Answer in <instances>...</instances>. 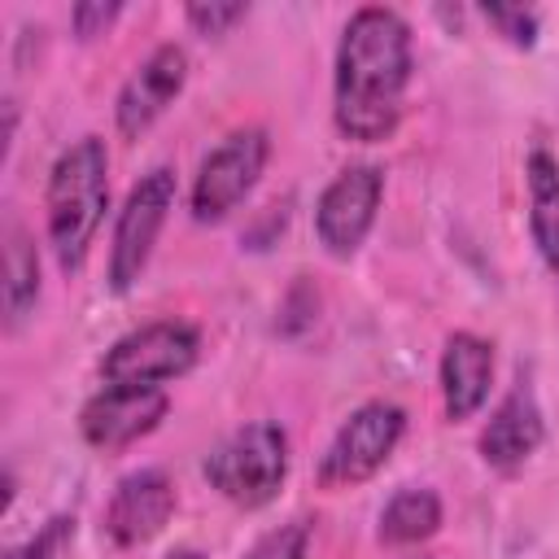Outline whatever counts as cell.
Returning a JSON list of instances; mask_svg holds the SVG:
<instances>
[{
    "label": "cell",
    "instance_id": "9c48e42d",
    "mask_svg": "<svg viewBox=\"0 0 559 559\" xmlns=\"http://www.w3.org/2000/svg\"><path fill=\"white\" fill-rule=\"evenodd\" d=\"M170 411L166 389L153 384H105L79 411V432L92 450H127L148 437Z\"/></svg>",
    "mask_w": 559,
    "mask_h": 559
},
{
    "label": "cell",
    "instance_id": "ba28073f",
    "mask_svg": "<svg viewBox=\"0 0 559 559\" xmlns=\"http://www.w3.org/2000/svg\"><path fill=\"white\" fill-rule=\"evenodd\" d=\"M380 197H384V170L380 166L358 162V166L336 170V179L319 192V205H314V236H319V245L332 258L358 253V245L367 240V231L376 223Z\"/></svg>",
    "mask_w": 559,
    "mask_h": 559
},
{
    "label": "cell",
    "instance_id": "7c38bea8",
    "mask_svg": "<svg viewBox=\"0 0 559 559\" xmlns=\"http://www.w3.org/2000/svg\"><path fill=\"white\" fill-rule=\"evenodd\" d=\"M542 437H546L542 406H537L533 389L520 380V384L498 402V411L489 415V424H485V432H480V459H485L493 472L511 476V472H520V467L537 454Z\"/></svg>",
    "mask_w": 559,
    "mask_h": 559
},
{
    "label": "cell",
    "instance_id": "8992f818",
    "mask_svg": "<svg viewBox=\"0 0 559 559\" xmlns=\"http://www.w3.org/2000/svg\"><path fill=\"white\" fill-rule=\"evenodd\" d=\"M266 157H271V140L262 127H240L227 140H218L197 166L192 197H188L192 218L197 223H223L258 188Z\"/></svg>",
    "mask_w": 559,
    "mask_h": 559
},
{
    "label": "cell",
    "instance_id": "ffe728a7",
    "mask_svg": "<svg viewBox=\"0 0 559 559\" xmlns=\"http://www.w3.org/2000/svg\"><path fill=\"white\" fill-rule=\"evenodd\" d=\"M485 17L511 39V44H520V48H528L533 44V35H537V17L528 13V9H511V4H489L485 9Z\"/></svg>",
    "mask_w": 559,
    "mask_h": 559
},
{
    "label": "cell",
    "instance_id": "8fae6325",
    "mask_svg": "<svg viewBox=\"0 0 559 559\" xmlns=\"http://www.w3.org/2000/svg\"><path fill=\"white\" fill-rule=\"evenodd\" d=\"M175 515V480L162 467H140L118 480V489L105 502V533L114 546L135 550L153 542L166 520Z\"/></svg>",
    "mask_w": 559,
    "mask_h": 559
},
{
    "label": "cell",
    "instance_id": "44dd1931",
    "mask_svg": "<svg viewBox=\"0 0 559 559\" xmlns=\"http://www.w3.org/2000/svg\"><path fill=\"white\" fill-rule=\"evenodd\" d=\"M122 13V4H74L70 22H74V35L79 39H96L109 31V22Z\"/></svg>",
    "mask_w": 559,
    "mask_h": 559
},
{
    "label": "cell",
    "instance_id": "e0dca14e",
    "mask_svg": "<svg viewBox=\"0 0 559 559\" xmlns=\"http://www.w3.org/2000/svg\"><path fill=\"white\" fill-rule=\"evenodd\" d=\"M306 546H310V520H288V524H275L266 528L249 550L245 559H306Z\"/></svg>",
    "mask_w": 559,
    "mask_h": 559
},
{
    "label": "cell",
    "instance_id": "d6986e66",
    "mask_svg": "<svg viewBox=\"0 0 559 559\" xmlns=\"http://www.w3.org/2000/svg\"><path fill=\"white\" fill-rule=\"evenodd\" d=\"M245 13H249V4H214V0H210V4H188V9H183V17H188L201 35H227Z\"/></svg>",
    "mask_w": 559,
    "mask_h": 559
},
{
    "label": "cell",
    "instance_id": "52a82bcc",
    "mask_svg": "<svg viewBox=\"0 0 559 559\" xmlns=\"http://www.w3.org/2000/svg\"><path fill=\"white\" fill-rule=\"evenodd\" d=\"M170 205H175V170L170 166H153L148 175H140L131 183V192L118 210V223H114V240H109V288L114 293H127L144 275Z\"/></svg>",
    "mask_w": 559,
    "mask_h": 559
},
{
    "label": "cell",
    "instance_id": "2e32d148",
    "mask_svg": "<svg viewBox=\"0 0 559 559\" xmlns=\"http://www.w3.org/2000/svg\"><path fill=\"white\" fill-rule=\"evenodd\" d=\"M4 236H9V245H4V314H9V328H17L39 297V258H35L31 236L17 223H9Z\"/></svg>",
    "mask_w": 559,
    "mask_h": 559
},
{
    "label": "cell",
    "instance_id": "4fadbf2b",
    "mask_svg": "<svg viewBox=\"0 0 559 559\" xmlns=\"http://www.w3.org/2000/svg\"><path fill=\"white\" fill-rule=\"evenodd\" d=\"M489 384H493V345L480 341L476 332H454L441 349V402H445V415L459 424V419H472L485 397H489Z\"/></svg>",
    "mask_w": 559,
    "mask_h": 559
},
{
    "label": "cell",
    "instance_id": "3957f363",
    "mask_svg": "<svg viewBox=\"0 0 559 559\" xmlns=\"http://www.w3.org/2000/svg\"><path fill=\"white\" fill-rule=\"evenodd\" d=\"M201 472H205L210 489H218L231 507L258 511L288 480V437H284L280 424L253 419V424L236 428L231 437H223L205 454Z\"/></svg>",
    "mask_w": 559,
    "mask_h": 559
},
{
    "label": "cell",
    "instance_id": "7a4b0ae2",
    "mask_svg": "<svg viewBox=\"0 0 559 559\" xmlns=\"http://www.w3.org/2000/svg\"><path fill=\"white\" fill-rule=\"evenodd\" d=\"M109 205V153L100 135H83L48 170V240L61 271H79Z\"/></svg>",
    "mask_w": 559,
    "mask_h": 559
},
{
    "label": "cell",
    "instance_id": "ac0fdd59",
    "mask_svg": "<svg viewBox=\"0 0 559 559\" xmlns=\"http://www.w3.org/2000/svg\"><path fill=\"white\" fill-rule=\"evenodd\" d=\"M74 546V515H52L26 546H13L4 559H66Z\"/></svg>",
    "mask_w": 559,
    "mask_h": 559
},
{
    "label": "cell",
    "instance_id": "6da1fadb",
    "mask_svg": "<svg viewBox=\"0 0 559 559\" xmlns=\"http://www.w3.org/2000/svg\"><path fill=\"white\" fill-rule=\"evenodd\" d=\"M411 87V26L397 9H358L336 44L332 74V118L354 144H380L402 122V100Z\"/></svg>",
    "mask_w": 559,
    "mask_h": 559
},
{
    "label": "cell",
    "instance_id": "30bf717a",
    "mask_svg": "<svg viewBox=\"0 0 559 559\" xmlns=\"http://www.w3.org/2000/svg\"><path fill=\"white\" fill-rule=\"evenodd\" d=\"M188 83V52L179 44H157L122 83L118 105H114V122L127 140H140L183 92Z\"/></svg>",
    "mask_w": 559,
    "mask_h": 559
},
{
    "label": "cell",
    "instance_id": "7402d4cb",
    "mask_svg": "<svg viewBox=\"0 0 559 559\" xmlns=\"http://www.w3.org/2000/svg\"><path fill=\"white\" fill-rule=\"evenodd\" d=\"M166 559H205V555H201V550H192V546H179V550H170Z\"/></svg>",
    "mask_w": 559,
    "mask_h": 559
},
{
    "label": "cell",
    "instance_id": "9a60e30c",
    "mask_svg": "<svg viewBox=\"0 0 559 559\" xmlns=\"http://www.w3.org/2000/svg\"><path fill=\"white\" fill-rule=\"evenodd\" d=\"M437 528H441V498L428 485H406L384 502L376 533L384 546H415L428 542Z\"/></svg>",
    "mask_w": 559,
    "mask_h": 559
},
{
    "label": "cell",
    "instance_id": "277c9868",
    "mask_svg": "<svg viewBox=\"0 0 559 559\" xmlns=\"http://www.w3.org/2000/svg\"><path fill=\"white\" fill-rule=\"evenodd\" d=\"M402 432H406V411L397 402H384V397L362 402L358 411H349V419L328 441V450L319 459V485L354 489V485L371 480L397 450Z\"/></svg>",
    "mask_w": 559,
    "mask_h": 559
},
{
    "label": "cell",
    "instance_id": "5bb4252c",
    "mask_svg": "<svg viewBox=\"0 0 559 559\" xmlns=\"http://www.w3.org/2000/svg\"><path fill=\"white\" fill-rule=\"evenodd\" d=\"M528 179V231L533 245L542 253V262L550 266V275L559 280V162L542 148L528 153L524 166Z\"/></svg>",
    "mask_w": 559,
    "mask_h": 559
},
{
    "label": "cell",
    "instance_id": "5b68a950",
    "mask_svg": "<svg viewBox=\"0 0 559 559\" xmlns=\"http://www.w3.org/2000/svg\"><path fill=\"white\" fill-rule=\"evenodd\" d=\"M201 354V336L183 319H153L144 328H131L118 336L105 358H100V380L105 384H153L162 389L166 380H179L192 371Z\"/></svg>",
    "mask_w": 559,
    "mask_h": 559
}]
</instances>
